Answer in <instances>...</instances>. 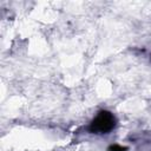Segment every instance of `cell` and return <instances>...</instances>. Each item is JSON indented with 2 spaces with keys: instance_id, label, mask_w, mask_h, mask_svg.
Masks as SVG:
<instances>
[{
  "instance_id": "cell-1",
  "label": "cell",
  "mask_w": 151,
  "mask_h": 151,
  "mask_svg": "<svg viewBox=\"0 0 151 151\" xmlns=\"http://www.w3.org/2000/svg\"><path fill=\"white\" fill-rule=\"evenodd\" d=\"M114 126V117L110 112H100L91 124L93 133H106Z\"/></svg>"
}]
</instances>
